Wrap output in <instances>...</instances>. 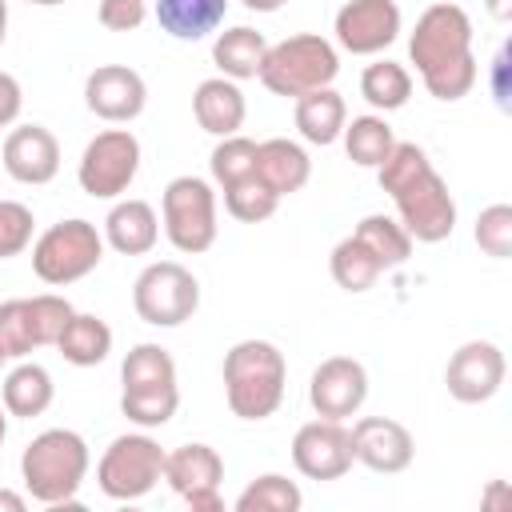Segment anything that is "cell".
I'll return each mask as SVG.
<instances>
[{
	"label": "cell",
	"mask_w": 512,
	"mask_h": 512,
	"mask_svg": "<svg viewBox=\"0 0 512 512\" xmlns=\"http://www.w3.org/2000/svg\"><path fill=\"white\" fill-rule=\"evenodd\" d=\"M380 188L392 196L400 228L420 240V244H440L452 236L456 228V200L448 192V184L440 180V172L432 168V160L424 156L420 144L396 140L392 152L384 156V164L376 168Z\"/></svg>",
	"instance_id": "6da1fadb"
},
{
	"label": "cell",
	"mask_w": 512,
	"mask_h": 512,
	"mask_svg": "<svg viewBox=\"0 0 512 512\" xmlns=\"http://www.w3.org/2000/svg\"><path fill=\"white\" fill-rule=\"evenodd\" d=\"M408 56L436 100H460L476 84V56H472V20L460 4H432L420 12Z\"/></svg>",
	"instance_id": "7a4b0ae2"
},
{
	"label": "cell",
	"mask_w": 512,
	"mask_h": 512,
	"mask_svg": "<svg viewBox=\"0 0 512 512\" xmlns=\"http://www.w3.org/2000/svg\"><path fill=\"white\" fill-rule=\"evenodd\" d=\"M88 444L72 428H48L32 436V444L20 456V476L32 500L48 508H80L76 492L88 476Z\"/></svg>",
	"instance_id": "3957f363"
},
{
	"label": "cell",
	"mask_w": 512,
	"mask_h": 512,
	"mask_svg": "<svg viewBox=\"0 0 512 512\" xmlns=\"http://www.w3.org/2000/svg\"><path fill=\"white\" fill-rule=\"evenodd\" d=\"M288 384L284 352L272 340H240L224 356V400L240 420H268Z\"/></svg>",
	"instance_id": "277c9868"
},
{
	"label": "cell",
	"mask_w": 512,
	"mask_h": 512,
	"mask_svg": "<svg viewBox=\"0 0 512 512\" xmlns=\"http://www.w3.org/2000/svg\"><path fill=\"white\" fill-rule=\"evenodd\" d=\"M120 412L140 428H164L180 408L176 364L160 344H136L120 364Z\"/></svg>",
	"instance_id": "5b68a950"
},
{
	"label": "cell",
	"mask_w": 512,
	"mask_h": 512,
	"mask_svg": "<svg viewBox=\"0 0 512 512\" xmlns=\"http://www.w3.org/2000/svg\"><path fill=\"white\" fill-rule=\"evenodd\" d=\"M340 72V56L336 48L316 36V32H296L280 44H268L264 64H260V84L276 96H304L316 88H328Z\"/></svg>",
	"instance_id": "8992f818"
},
{
	"label": "cell",
	"mask_w": 512,
	"mask_h": 512,
	"mask_svg": "<svg viewBox=\"0 0 512 512\" xmlns=\"http://www.w3.org/2000/svg\"><path fill=\"white\" fill-rule=\"evenodd\" d=\"M100 260H104V236L96 232L92 220H80V216L52 224L32 244V272L52 288L84 280L88 272L100 268Z\"/></svg>",
	"instance_id": "52a82bcc"
},
{
	"label": "cell",
	"mask_w": 512,
	"mask_h": 512,
	"mask_svg": "<svg viewBox=\"0 0 512 512\" xmlns=\"http://www.w3.org/2000/svg\"><path fill=\"white\" fill-rule=\"evenodd\" d=\"M160 216H164V236L176 252L200 256L216 244V192L200 176H176L168 180L160 196Z\"/></svg>",
	"instance_id": "ba28073f"
},
{
	"label": "cell",
	"mask_w": 512,
	"mask_h": 512,
	"mask_svg": "<svg viewBox=\"0 0 512 512\" xmlns=\"http://www.w3.org/2000/svg\"><path fill=\"white\" fill-rule=\"evenodd\" d=\"M132 308L152 328H180L200 308V280L176 260H156L136 276Z\"/></svg>",
	"instance_id": "9c48e42d"
},
{
	"label": "cell",
	"mask_w": 512,
	"mask_h": 512,
	"mask_svg": "<svg viewBox=\"0 0 512 512\" xmlns=\"http://www.w3.org/2000/svg\"><path fill=\"white\" fill-rule=\"evenodd\" d=\"M164 456L168 452L144 432L116 436L96 464V484L108 500H140L164 480Z\"/></svg>",
	"instance_id": "30bf717a"
},
{
	"label": "cell",
	"mask_w": 512,
	"mask_h": 512,
	"mask_svg": "<svg viewBox=\"0 0 512 512\" xmlns=\"http://www.w3.org/2000/svg\"><path fill=\"white\" fill-rule=\"evenodd\" d=\"M136 172H140V140L128 128H108L84 144L76 180L92 200H116L120 192H128Z\"/></svg>",
	"instance_id": "8fae6325"
},
{
	"label": "cell",
	"mask_w": 512,
	"mask_h": 512,
	"mask_svg": "<svg viewBox=\"0 0 512 512\" xmlns=\"http://www.w3.org/2000/svg\"><path fill=\"white\" fill-rule=\"evenodd\" d=\"M164 480L176 496L188 500L192 512H224L220 500V480H224V460L212 444H180L164 456Z\"/></svg>",
	"instance_id": "7c38bea8"
},
{
	"label": "cell",
	"mask_w": 512,
	"mask_h": 512,
	"mask_svg": "<svg viewBox=\"0 0 512 512\" xmlns=\"http://www.w3.org/2000/svg\"><path fill=\"white\" fill-rule=\"evenodd\" d=\"M292 464L308 480H340L356 464L352 428H344V420L324 416L300 424V432L292 436Z\"/></svg>",
	"instance_id": "4fadbf2b"
},
{
	"label": "cell",
	"mask_w": 512,
	"mask_h": 512,
	"mask_svg": "<svg viewBox=\"0 0 512 512\" xmlns=\"http://www.w3.org/2000/svg\"><path fill=\"white\" fill-rule=\"evenodd\" d=\"M368 400V372L352 356H328L308 380V404L324 420H348Z\"/></svg>",
	"instance_id": "5bb4252c"
},
{
	"label": "cell",
	"mask_w": 512,
	"mask_h": 512,
	"mask_svg": "<svg viewBox=\"0 0 512 512\" xmlns=\"http://www.w3.org/2000/svg\"><path fill=\"white\" fill-rule=\"evenodd\" d=\"M504 352L492 344V340H468L452 352L448 368H444V384H448V396L460 400V404H484L500 392L504 384Z\"/></svg>",
	"instance_id": "9a60e30c"
},
{
	"label": "cell",
	"mask_w": 512,
	"mask_h": 512,
	"mask_svg": "<svg viewBox=\"0 0 512 512\" xmlns=\"http://www.w3.org/2000/svg\"><path fill=\"white\" fill-rule=\"evenodd\" d=\"M400 36L396 0H348L336 12V44L352 56H376Z\"/></svg>",
	"instance_id": "2e32d148"
},
{
	"label": "cell",
	"mask_w": 512,
	"mask_h": 512,
	"mask_svg": "<svg viewBox=\"0 0 512 512\" xmlns=\"http://www.w3.org/2000/svg\"><path fill=\"white\" fill-rule=\"evenodd\" d=\"M84 104H88L92 116H100L108 124H128L148 104L144 76L128 64H100L84 80Z\"/></svg>",
	"instance_id": "e0dca14e"
},
{
	"label": "cell",
	"mask_w": 512,
	"mask_h": 512,
	"mask_svg": "<svg viewBox=\"0 0 512 512\" xmlns=\"http://www.w3.org/2000/svg\"><path fill=\"white\" fill-rule=\"evenodd\" d=\"M352 452H356V460L364 468L384 472V476H396V472H404L412 464L416 440L392 416H360L352 424Z\"/></svg>",
	"instance_id": "ac0fdd59"
},
{
	"label": "cell",
	"mask_w": 512,
	"mask_h": 512,
	"mask_svg": "<svg viewBox=\"0 0 512 512\" xmlns=\"http://www.w3.org/2000/svg\"><path fill=\"white\" fill-rule=\"evenodd\" d=\"M0 160L16 184H48L60 172V144L44 124H20L4 136Z\"/></svg>",
	"instance_id": "d6986e66"
},
{
	"label": "cell",
	"mask_w": 512,
	"mask_h": 512,
	"mask_svg": "<svg viewBox=\"0 0 512 512\" xmlns=\"http://www.w3.org/2000/svg\"><path fill=\"white\" fill-rule=\"evenodd\" d=\"M192 116L196 124L208 132V136H236L244 116H248V104H244V92L236 80L228 76H212V80H200L196 92H192Z\"/></svg>",
	"instance_id": "ffe728a7"
},
{
	"label": "cell",
	"mask_w": 512,
	"mask_h": 512,
	"mask_svg": "<svg viewBox=\"0 0 512 512\" xmlns=\"http://www.w3.org/2000/svg\"><path fill=\"white\" fill-rule=\"evenodd\" d=\"M256 176L276 192V196H292L308 184L312 176V160L296 140L272 136L256 144Z\"/></svg>",
	"instance_id": "44dd1931"
},
{
	"label": "cell",
	"mask_w": 512,
	"mask_h": 512,
	"mask_svg": "<svg viewBox=\"0 0 512 512\" xmlns=\"http://www.w3.org/2000/svg\"><path fill=\"white\" fill-rule=\"evenodd\" d=\"M104 240L120 256H144V252H152L156 240H160L156 208L148 200H120V204H112V212L104 220Z\"/></svg>",
	"instance_id": "7402d4cb"
},
{
	"label": "cell",
	"mask_w": 512,
	"mask_h": 512,
	"mask_svg": "<svg viewBox=\"0 0 512 512\" xmlns=\"http://www.w3.org/2000/svg\"><path fill=\"white\" fill-rule=\"evenodd\" d=\"M156 24L176 40H204L228 16V0H152Z\"/></svg>",
	"instance_id": "603a6c76"
},
{
	"label": "cell",
	"mask_w": 512,
	"mask_h": 512,
	"mask_svg": "<svg viewBox=\"0 0 512 512\" xmlns=\"http://www.w3.org/2000/svg\"><path fill=\"white\" fill-rule=\"evenodd\" d=\"M344 124H348V108H344V96L332 92V84L296 96V128L308 144H320V148L336 144Z\"/></svg>",
	"instance_id": "cb8c5ba5"
},
{
	"label": "cell",
	"mask_w": 512,
	"mask_h": 512,
	"mask_svg": "<svg viewBox=\"0 0 512 512\" xmlns=\"http://www.w3.org/2000/svg\"><path fill=\"white\" fill-rule=\"evenodd\" d=\"M264 52H268L264 32H256L248 24H236V28H228V32L216 36L212 64L228 80H256L260 76V64H264Z\"/></svg>",
	"instance_id": "d4e9b609"
},
{
	"label": "cell",
	"mask_w": 512,
	"mask_h": 512,
	"mask_svg": "<svg viewBox=\"0 0 512 512\" xmlns=\"http://www.w3.org/2000/svg\"><path fill=\"white\" fill-rule=\"evenodd\" d=\"M52 396H56V384H52L48 368H40V364H16L4 376V388H0L4 412L8 416H20V420L44 416L52 408Z\"/></svg>",
	"instance_id": "484cf974"
},
{
	"label": "cell",
	"mask_w": 512,
	"mask_h": 512,
	"mask_svg": "<svg viewBox=\"0 0 512 512\" xmlns=\"http://www.w3.org/2000/svg\"><path fill=\"white\" fill-rule=\"evenodd\" d=\"M56 348H60V356H64L68 364H76V368H96V364H104L108 352H112V328H108L100 316H92V312H72V320L64 324Z\"/></svg>",
	"instance_id": "4316f807"
},
{
	"label": "cell",
	"mask_w": 512,
	"mask_h": 512,
	"mask_svg": "<svg viewBox=\"0 0 512 512\" xmlns=\"http://www.w3.org/2000/svg\"><path fill=\"white\" fill-rule=\"evenodd\" d=\"M376 260H380V268L388 272V268H400V264H408V256H412V236L400 228V220H392V216H384V212H372V216H364L360 224H356V232H352Z\"/></svg>",
	"instance_id": "83f0119b"
},
{
	"label": "cell",
	"mask_w": 512,
	"mask_h": 512,
	"mask_svg": "<svg viewBox=\"0 0 512 512\" xmlns=\"http://www.w3.org/2000/svg\"><path fill=\"white\" fill-rule=\"evenodd\" d=\"M344 152L352 164L360 168H380L384 156L392 152L396 136H392V124L384 116H352V124H344Z\"/></svg>",
	"instance_id": "f1b7e54d"
},
{
	"label": "cell",
	"mask_w": 512,
	"mask_h": 512,
	"mask_svg": "<svg viewBox=\"0 0 512 512\" xmlns=\"http://www.w3.org/2000/svg\"><path fill=\"white\" fill-rule=\"evenodd\" d=\"M360 96H364L372 108H380V112H396V108H404L408 96H412V76H408V68L396 64V60H376V64H368V68L360 72Z\"/></svg>",
	"instance_id": "f546056e"
},
{
	"label": "cell",
	"mask_w": 512,
	"mask_h": 512,
	"mask_svg": "<svg viewBox=\"0 0 512 512\" xmlns=\"http://www.w3.org/2000/svg\"><path fill=\"white\" fill-rule=\"evenodd\" d=\"M328 268H332V280H336L344 292H368V288L384 276L380 260H376L356 236H344V240L332 248Z\"/></svg>",
	"instance_id": "4dcf8cb0"
},
{
	"label": "cell",
	"mask_w": 512,
	"mask_h": 512,
	"mask_svg": "<svg viewBox=\"0 0 512 512\" xmlns=\"http://www.w3.org/2000/svg\"><path fill=\"white\" fill-rule=\"evenodd\" d=\"M304 496L300 488L280 476V472H264L256 476L240 496H236V512H300Z\"/></svg>",
	"instance_id": "1f68e13d"
},
{
	"label": "cell",
	"mask_w": 512,
	"mask_h": 512,
	"mask_svg": "<svg viewBox=\"0 0 512 512\" xmlns=\"http://www.w3.org/2000/svg\"><path fill=\"white\" fill-rule=\"evenodd\" d=\"M276 204H280V196H276L256 172H248V176H240L236 184L224 188V208H228L236 220H244V224L268 220V216L276 212Z\"/></svg>",
	"instance_id": "d6a6232c"
},
{
	"label": "cell",
	"mask_w": 512,
	"mask_h": 512,
	"mask_svg": "<svg viewBox=\"0 0 512 512\" xmlns=\"http://www.w3.org/2000/svg\"><path fill=\"white\" fill-rule=\"evenodd\" d=\"M24 312H28V332H32V344L44 348V344H56L64 324L72 320V304L56 292H40V296H28L24 300Z\"/></svg>",
	"instance_id": "836d02e7"
},
{
	"label": "cell",
	"mask_w": 512,
	"mask_h": 512,
	"mask_svg": "<svg viewBox=\"0 0 512 512\" xmlns=\"http://www.w3.org/2000/svg\"><path fill=\"white\" fill-rule=\"evenodd\" d=\"M212 180L220 184V188H228V184H236L240 176H248V172H256V140H248V136H220V144L212 148Z\"/></svg>",
	"instance_id": "e575fe53"
},
{
	"label": "cell",
	"mask_w": 512,
	"mask_h": 512,
	"mask_svg": "<svg viewBox=\"0 0 512 512\" xmlns=\"http://www.w3.org/2000/svg\"><path fill=\"white\" fill-rule=\"evenodd\" d=\"M476 244L492 260H508L512 256V208L508 204H492V208H484L476 216Z\"/></svg>",
	"instance_id": "d590c367"
},
{
	"label": "cell",
	"mask_w": 512,
	"mask_h": 512,
	"mask_svg": "<svg viewBox=\"0 0 512 512\" xmlns=\"http://www.w3.org/2000/svg\"><path fill=\"white\" fill-rule=\"evenodd\" d=\"M32 208L20 204V200H0V260L8 256H20L28 244H32Z\"/></svg>",
	"instance_id": "8d00e7d4"
},
{
	"label": "cell",
	"mask_w": 512,
	"mask_h": 512,
	"mask_svg": "<svg viewBox=\"0 0 512 512\" xmlns=\"http://www.w3.org/2000/svg\"><path fill=\"white\" fill-rule=\"evenodd\" d=\"M0 344L8 348V356H28L36 344H32V332H28V312H24V300H4L0 304Z\"/></svg>",
	"instance_id": "74e56055"
},
{
	"label": "cell",
	"mask_w": 512,
	"mask_h": 512,
	"mask_svg": "<svg viewBox=\"0 0 512 512\" xmlns=\"http://www.w3.org/2000/svg\"><path fill=\"white\" fill-rule=\"evenodd\" d=\"M96 16L108 32H136L148 16V0H100Z\"/></svg>",
	"instance_id": "f35d334b"
},
{
	"label": "cell",
	"mask_w": 512,
	"mask_h": 512,
	"mask_svg": "<svg viewBox=\"0 0 512 512\" xmlns=\"http://www.w3.org/2000/svg\"><path fill=\"white\" fill-rule=\"evenodd\" d=\"M20 108H24V92H20V80H16L12 72H0V128L16 124Z\"/></svg>",
	"instance_id": "ab89813d"
},
{
	"label": "cell",
	"mask_w": 512,
	"mask_h": 512,
	"mask_svg": "<svg viewBox=\"0 0 512 512\" xmlns=\"http://www.w3.org/2000/svg\"><path fill=\"white\" fill-rule=\"evenodd\" d=\"M492 100H496V108L508 112V44L492 60Z\"/></svg>",
	"instance_id": "60d3db41"
},
{
	"label": "cell",
	"mask_w": 512,
	"mask_h": 512,
	"mask_svg": "<svg viewBox=\"0 0 512 512\" xmlns=\"http://www.w3.org/2000/svg\"><path fill=\"white\" fill-rule=\"evenodd\" d=\"M0 512H24V496L12 488H0Z\"/></svg>",
	"instance_id": "b9f144b4"
},
{
	"label": "cell",
	"mask_w": 512,
	"mask_h": 512,
	"mask_svg": "<svg viewBox=\"0 0 512 512\" xmlns=\"http://www.w3.org/2000/svg\"><path fill=\"white\" fill-rule=\"evenodd\" d=\"M488 12L496 20H512V0H488Z\"/></svg>",
	"instance_id": "7bdbcfd3"
},
{
	"label": "cell",
	"mask_w": 512,
	"mask_h": 512,
	"mask_svg": "<svg viewBox=\"0 0 512 512\" xmlns=\"http://www.w3.org/2000/svg\"><path fill=\"white\" fill-rule=\"evenodd\" d=\"M284 0H244V8H252V12H276Z\"/></svg>",
	"instance_id": "ee69618b"
},
{
	"label": "cell",
	"mask_w": 512,
	"mask_h": 512,
	"mask_svg": "<svg viewBox=\"0 0 512 512\" xmlns=\"http://www.w3.org/2000/svg\"><path fill=\"white\" fill-rule=\"evenodd\" d=\"M8 36V0H0V44Z\"/></svg>",
	"instance_id": "f6af8a7d"
},
{
	"label": "cell",
	"mask_w": 512,
	"mask_h": 512,
	"mask_svg": "<svg viewBox=\"0 0 512 512\" xmlns=\"http://www.w3.org/2000/svg\"><path fill=\"white\" fill-rule=\"evenodd\" d=\"M24 4H40V8H56V4H64V0H24Z\"/></svg>",
	"instance_id": "bcb514c9"
},
{
	"label": "cell",
	"mask_w": 512,
	"mask_h": 512,
	"mask_svg": "<svg viewBox=\"0 0 512 512\" xmlns=\"http://www.w3.org/2000/svg\"><path fill=\"white\" fill-rule=\"evenodd\" d=\"M4 436H8V416H4V408H0V444H4Z\"/></svg>",
	"instance_id": "7dc6e473"
},
{
	"label": "cell",
	"mask_w": 512,
	"mask_h": 512,
	"mask_svg": "<svg viewBox=\"0 0 512 512\" xmlns=\"http://www.w3.org/2000/svg\"><path fill=\"white\" fill-rule=\"evenodd\" d=\"M4 360H12V356H8V348L0 344V368H4Z\"/></svg>",
	"instance_id": "c3c4849f"
}]
</instances>
